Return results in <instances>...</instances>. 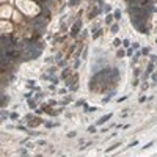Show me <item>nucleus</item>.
I'll return each instance as SVG.
<instances>
[{"mask_svg": "<svg viewBox=\"0 0 157 157\" xmlns=\"http://www.w3.org/2000/svg\"><path fill=\"white\" fill-rule=\"evenodd\" d=\"M110 116H112V113H110V115H105V116H102L101 120L98 121V124H99V126H101V124H104V121H107V120H110Z\"/></svg>", "mask_w": 157, "mask_h": 157, "instance_id": "20e7f679", "label": "nucleus"}, {"mask_svg": "<svg viewBox=\"0 0 157 157\" xmlns=\"http://www.w3.org/2000/svg\"><path fill=\"white\" fill-rule=\"evenodd\" d=\"M11 14H13L11 6L3 3V5H2V11H0V16H2V19H8V17H11Z\"/></svg>", "mask_w": 157, "mask_h": 157, "instance_id": "f03ea898", "label": "nucleus"}, {"mask_svg": "<svg viewBox=\"0 0 157 157\" xmlns=\"http://www.w3.org/2000/svg\"><path fill=\"white\" fill-rule=\"evenodd\" d=\"M16 5L21 10V13L27 16H36L39 13V6L32 0H16Z\"/></svg>", "mask_w": 157, "mask_h": 157, "instance_id": "f257e3e1", "label": "nucleus"}, {"mask_svg": "<svg viewBox=\"0 0 157 157\" xmlns=\"http://www.w3.org/2000/svg\"><path fill=\"white\" fill-rule=\"evenodd\" d=\"M0 25H2V35H3V36H5L6 33H10V32L13 30V27H11V24H8V22H6L5 19L2 21V24H0Z\"/></svg>", "mask_w": 157, "mask_h": 157, "instance_id": "7ed1b4c3", "label": "nucleus"}]
</instances>
